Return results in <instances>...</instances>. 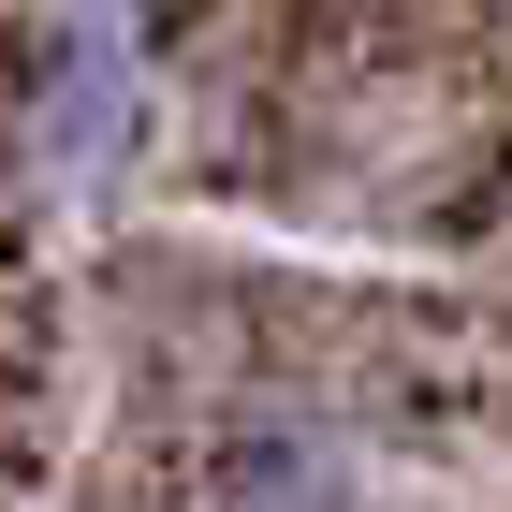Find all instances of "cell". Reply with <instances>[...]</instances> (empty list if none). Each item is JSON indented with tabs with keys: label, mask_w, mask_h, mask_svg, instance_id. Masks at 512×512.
Returning a JSON list of instances; mask_svg holds the SVG:
<instances>
[{
	"label": "cell",
	"mask_w": 512,
	"mask_h": 512,
	"mask_svg": "<svg viewBox=\"0 0 512 512\" xmlns=\"http://www.w3.org/2000/svg\"><path fill=\"white\" fill-rule=\"evenodd\" d=\"M0 147H15L30 191H103V176L147 147V44H132V15L74 0V15L30 44V74L0 88Z\"/></svg>",
	"instance_id": "6da1fadb"
},
{
	"label": "cell",
	"mask_w": 512,
	"mask_h": 512,
	"mask_svg": "<svg viewBox=\"0 0 512 512\" xmlns=\"http://www.w3.org/2000/svg\"><path fill=\"white\" fill-rule=\"evenodd\" d=\"M191 512H366V483H352V439L322 410H249V425L205 439Z\"/></svg>",
	"instance_id": "7a4b0ae2"
},
{
	"label": "cell",
	"mask_w": 512,
	"mask_h": 512,
	"mask_svg": "<svg viewBox=\"0 0 512 512\" xmlns=\"http://www.w3.org/2000/svg\"><path fill=\"white\" fill-rule=\"evenodd\" d=\"M0 205H15V147H0Z\"/></svg>",
	"instance_id": "3957f363"
}]
</instances>
